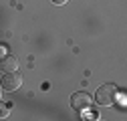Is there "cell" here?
<instances>
[{"label": "cell", "mask_w": 127, "mask_h": 121, "mask_svg": "<svg viewBox=\"0 0 127 121\" xmlns=\"http://www.w3.org/2000/svg\"><path fill=\"white\" fill-rule=\"evenodd\" d=\"M115 99H117V87L111 85V83L101 85L97 89V93H95V101H97L101 107H109V105H113Z\"/></svg>", "instance_id": "obj_1"}, {"label": "cell", "mask_w": 127, "mask_h": 121, "mask_svg": "<svg viewBox=\"0 0 127 121\" xmlns=\"http://www.w3.org/2000/svg\"><path fill=\"white\" fill-rule=\"evenodd\" d=\"M0 85H2V91H16L22 85V75L18 71L6 73L4 77H2V81H0Z\"/></svg>", "instance_id": "obj_2"}, {"label": "cell", "mask_w": 127, "mask_h": 121, "mask_svg": "<svg viewBox=\"0 0 127 121\" xmlns=\"http://www.w3.org/2000/svg\"><path fill=\"white\" fill-rule=\"evenodd\" d=\"M71 105L77 109V111H87L91 107V95L89 93H83V91H79L71 97Z\"/></svg>", "instance_id": "obj_3"}, {"label": "cell", "mask_w": 127, "mask_h": 121, "mask_svg": "<svg viewBox=\"0 0 127 121\" xmlns=\"http://www.w3.org/2000/svg\"><path fill=\"white\" fill-rule=\"evenodd\" d=\"M18 67H20V63H18V59L14 55H4L2 59H0V69H2L4 73L18 71Z\"/></svg>", "instance_id": "obj_4"}, {"label": "cell", "mask_w": 127, "mask_h": 121, "mask_svg": "<svg viewBox=\"0 0 127 121\" xmlns=\"http://www.w3.org/2000/svg\"><path fill=\"white\" fill-rule=\"evenodd\" d=\"M8 113H10V109H8V105H4V103H0V119H4V117H8Z\"/></svg>", "instance_id": "obj_5"}, {"label": "cell", "mask_w": 127, "mask_h": 121, "mask_svg": "<svg viewBox=\"0 0 127 121\" xmlns=\"http://www.w3.org/2000/svg\"><path fill=\"white\" fill-rule=\"evenodd\" d=\"M51 2H53V4H59V6H61V4H67L69 0H51Z\"/></svg>", "instance_id": "obj_6"}, {"label": "cell", "mask_w": 127, "mask_h": 121, "mask_svg": "<svg viewBox=\"0 0 127 121\" xmlns=\"http://www.w3.org/2000/svg\"><path fill=\"white\" fill-rule=\"evenodd\" d=\"M6 55V51H4V47H0V57H4Z\"/></svg>", "instance_id": "obj_7"}, {"label": "cell", "mask_w": 127, "mask_h": 121, "mask_svg": "<svg viewBox=\"0 0 127 121\" xmlns=\"http://www.w3.org/2000/svg\"><path fill=\"white\" fill-rule=\"evenodd\" d=\"M0 97H2V85H0Z\"/></svg>", "instance_id": "obj_8"}]
</instances>
